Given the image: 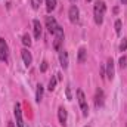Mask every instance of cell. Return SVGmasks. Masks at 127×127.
<instances>
[{"label":"cell","instance_id":"20","mask_svg":"<svg viewBox=\"0 0 127 127\" xmlns=\"http://www.w3.org/2000/svg\"><path fill=\"white\" fill-rule=\"evenodd\" d=\"M118 64H120V68L127 66V58H126V56H121V58H120V61H118Z\"/></svg>","mask_w":127,"mask_h":127},{"label":"cell","instance_id":"14","mask_svg":"<svg viewBox=\"0 0 127 127\" xmlns=\"http://www.w3.org/2000/svg\"><path fill=\"white\" fill-rule=\"evenodd\" d=\"M86 59H87V52H86V49L84 47H81L80 50H78V62L80 64H83V62H86Z\"/></svg>","mask_w":127,"mask_h":127},{"label":"cell","instance_id":"19","mask_svg":"<svg viewBox=\"0 0 127 127\" xmlns=\"http://www.w3.org/2000/svg\"><path fill=\"white\" fill-rule=\"evenodd\" d=\"M115 32L120 35V32H121V21L120 19H117L115 21Z\"/></svg>","mask_w":127,"mask_h":127},{"label":"cell","instance_id":"12","mask_svg":"<svg viewBox=\"0 0 127 127\" xmlns=\"http://www.w3.org/2000/svg\"><path fill=\"white\" fill-rule=\"evenodd\" d=\"M103 99H105L103 92H102L100 89H97V90H96V95H95V105H96V108H99V106H102V105H103Z\"/></svg>","mask_w":127,"mask_h":127},{"label":"cell","instance_id":"6","mask_svg":"<svg viewBox=\"0 0 127 127\" xmlns=\"http://www.w3.org/2000/svg\"><path fill=\"white\" fill-rule=\"evenodd\" d=\"M78 15H80V10L77 6H71L69 7V12H68V16H69V21L71 22H78Z\"/></svg>","mask_w":127,"mask_h":127},{"label":"cell","instance_id":"24","mask_svg":"<svg viewBox=\"0 0 127 127\" xmlns=\"http://www.w3.org/2000/svg\"><path fill=\"white\" fill-rule=\"evenodd\" d=\"M66 97H68V100H71V97H72V96H71V89H69V87H66Z\"/></svg>","mask_w":127,"mask_h":127},{"label":"cell","instance_id":"4","mask_svg":"<svg viewBox=\"0 0 127 127\" xmlns=\"http://www.w3.org/2000/svg\"><path fill=\"white\" fill-rule=\"evenodd\" d=\"M13 114H15L16 126H18V127H24V121H22V111H21V105H19V103H16V105H15V111H13Z\"/></svg>","mask_w":127,"mask_h":127},{"label":"cell","instance_id":"21","mask_svg":"<svg viewBox=\"0 0 127 127\" xmlns=\"http://www.w3.org/2000/svg\"><path fill=\"white\" fill-rule=\"evenodd\" d=\"M120 50H121V52H126L127 50V40L126 38H123V41L120 43Z\"/></svg>","mask_w":127,"mask_h":127},{"label":"cell","instance_id":"28","mask_svg":"<svg viewBox=\"0 0 127 127\" xmlns=\"http://www.w3.org/2000/svg\"><path fill=\"white\" fill-rule=\"evenodd\" d=\"M87 1H92V0H87Z\"/></svg>","mask_w":127,"mask_h":127},{"label":"cell","instance_id":"1","mask_svg":"<svg viewBox=\"0 0 127 127\" xmlns=\"http://www.w3.org/2000/svg\"><path fill=\"white\" fill-rule=\"evenodd\" d=\"M105 10H106V4H105V1L97 0V1L95 3V9H93V13H95V22L97 24V25H100V24L103 22Z\"/></svg>","mask_w":127,"mask_h":127},{"label":"cell","instance_id":"18","mask_svg":"<svg viewBox=\"0 0 127 127\" xmlns=\"http://www.w3.org/2000/svg\"><path fill=\"white\" fill-rule=\"evenodd\" d=\"M56 80H58L56 77H52V78H50V81H49V86H47V89H49L50 92L55 89V86H56Z\"/></svg>","mask_w":127,"mask_h":127},{"label":"cell","instance_id":"10","mask_svg":"<svg viewBox=\"0 0 127 127\" xmlns=\"http://www.w3.org/2000/svg\"><path fill=\"white\" fill-rule=\"evenodd\" d=\"M21 56H22V61H24V64H25L27 66L31 65L32 56H31V53L28 52V49H22V50H21Z\"/></svg>","mask_w":127,"mask_h":127},{"label":"cell","instance_id":"23","mask_svg":"<svg viewBox=\"0 0 127 127\" xmlns=\"http://www.w3.org/2000/svg\"><path fill=\"white\" fill-rule=\"evenodd\" d=\"M46 69H47V62H46V61H43L41 65H40V71H41V72H46Z\"/></svg>","mask_w":127,"mask_h":127},{"label":"cell","instance_id":"9","mask_svg":"<svg viewBox=\"0 0 127 127\" xmlns=\"http://www.w3.org/2000/svg\"><path fill=\"white\" fill-rule=\"evenodd\" d=\"M58 117H59V123L62 126H66V120H68V114H66V109L64 106H59L58 109Z\"/></svg>","mask_w":127,"mask_h":127},{"label":"cell","instance_id":"22","mask_svg":"<svg viewBox=\"0 0 127 127\" xmlns=\"http://www.w3.org/2000/svg\"><path fill=\"white\" fill-rule=\"evenodd\" d=\"M41 1H43V0H31L32 7H34V9H38V6L41 4Z\"/></svg>","mask_w":127,"mask_h":127},{"label":"cell","instance_id":"16","mask_svg":"<svg viewBox=\"0 0 127 127\" xmlns=\"http://www.w3.org/2000/svg\"><path fill=\"white\" fill-rule=\"evenodd\" d=\"M41 99H43V86L38 84V86H37V90H35V100L40 102Z\"/></svg>","mask_w":127,"mask_h":127},{"label":"cell","instance_id":"13","mask_svg":"<svg viewBox=\"0 0 127 127\" xmlns=\"http://www.w3.org/2000/svg\"><path fill=\"white\" fill-rule=\"evenodd\" d=\"M32 27H34V37L38 40V38L41 37V24H40V21L34 19V21H32Z\"/></svg>","mask_w":127,"mask_h":127},{"label":"cell","instance_id":"26","mask_svg":"<svg viewBox=\"0 0 127 127\" xmlns=\"http://www.w3.org/2000/svg\"><path fill=\"white\" fill-rule=\"evenodd\" d=\"M7 127H15V124L12 121H7Z\"/></svg>","mask_w":127,"mask_h":127},{"label":"cell","instance_id":"27","mask_svg":"<svg viewBox=\"0 0 127 127\" xmlns=\"http://www.w3.org/2000/svg\"><path fill=\"white\" fill-rule=\"evenodd\" d=\"M121 3H123V4H127V0H121Z\"/></svg>","mask_w":127,"mask_h":127},{"label":"cell","instance_id":"17","mask_svg":"<svg viewBox=\"0 0 127 127\" xmlns=\"http://www.w3.org/2000/svg\"><path fill=\"white\" fill-rule=\"evenodd\" d=\"M22 43H24L25 46H31V37H30L28 34H24V35H22Z\"/></svg>","mask_w":127,"mask_h":127},{"label":"cell","instance_id":"11","mask_svg":"<svg viewBox=\"0 0 127 127\" xmlns=\"http://www.w3.org/2000/svg\"><path fill=\"white\" fill-rule=\"evenodd\" d=\"M59 64H61V66L64 69L68 68V52H65V50L59 52Z\"/></svg>","mask_w":127,"mask_h":127},{"label":"cell","instance_id":"2","mask_svg":"<svg viewBox=\"0 0 127 127\" xmlns=\"http://www.w3.org/2000/svg\"><path fill=\"white\" fill-rule=\"evenodd\" d=\"M77 97H78V103H80L81 112H83V115L86 117V115L89 114V106H87V100H86V96L83 93V90H77Z\"/></svg>","mask_w":127,"mask_h":127},{"label":"cell","instance_id":"3","mask_svg":"<svg viewBox=\"0 0 127 127\" xmlns=\"http://www.w3.org/2000/svg\"><path fill=\"white\" fill-rule=\"evenodd\" d=\"M53 35H55L53 47H55L56 50H61V43L64 41V30H62V27H59V25H58V28L55 30V32H53Z\"/></svg>","mask_w":127,"mask_h":127},{"label":"cell","instance_id":"5","mask_svg":"<svg viewBox=\"0 0 127 127\" xmlns=\"http://www.w3.org/2000/svg\"><path fill=\"white\" fill-rule=\"evenodd\" d=\"M0 61L6 62L7 61V44L4 38H0Z\"/></svg>","mask_w":127,"mask_h":127},{"label":"cell","instance_id":"7","mask_svg":"<svg viewBox=\"0 0 127 127\" xmlns=\"http://www.w3.org/2000/svg\"><path fill=\"white\" fill-rule=\"evenodd\" d=\"M46 27H47V30L49 32H55V30L58 28V22H56V19L53 18V16H47L46 18Z\"/></svg>","mask_w":127,"mask_h":127},{"label":"cell","instance_id":"25","mask_svg":"<svg viewBox=\"0 0 127 127\" xmlns=\"http://www.w3.org/2000/svg\"><path fill=\"white\" fill-rule=\"evenodd\" d=\"M105 75H106V72H105V68L102 66V69H100V77H102V78H105Z\"/></svg>","mask_w":127,"mask_h":127},{"label":"cell","instance_id":"15","mask_svg":"<svg viewBox=\"0 0 127 127\" xmlns=\"http://www.w3.org/2000/svg\"><path fill=\"white\" fill-rule=\"evenodd\" d=\"M55 7H56V0H46V10L47 12L55 10Z\"/></svg>","mask_w":127,"mask_h":127},{"label":"cell","instance_id":"8","mask_svg":"<svg viewBox=\"0 0 127 127\" xmlns=\"http://www.w3.org/2000/svg\"><path fill=\"white\" fill-rule=\"evenodd\" d=\"M114 75H115L114 61H112V59H108V62H106V77H108L109 80H112V78H114Z\"/></svg>","mask_w":127,"mask_h":127}]
</instances>
